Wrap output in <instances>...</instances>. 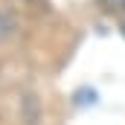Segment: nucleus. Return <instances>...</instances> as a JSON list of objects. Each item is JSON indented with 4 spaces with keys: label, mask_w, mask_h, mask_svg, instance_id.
<instances>
[{
    "label": "nucleus",
    "mask_w": 125,
    "mask_h": 125,
    "mask_svg": "<svg viewBox=\"0 0 125 125\" xmlns=\"http://www.w3.org/2000/svg\"><path fill=\"white\" fill-rule=\"evenodd\" d=\"M122 32H125V23H122Z\"/></svg>",
    "instance_id": "obj_1"
}]
</instances>
